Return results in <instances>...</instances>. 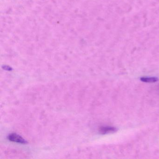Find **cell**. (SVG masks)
<instances>
[{
    "label": "cell",
    "mask_w": 159,
    "mask_h": 159,
    "mask_svg": "<svg viewBox=\"0 0 159 159\" xmlns=\"http://www.w3.org/2000/svg\"><path fill=\"white\" fill-rule=\"evenodd\" d=\"M117 131L116 127L113 126H103L99 129V132L102 134H107L110 133H113Z\"/></svg>",
    "instance_id": "obj_2"
},
{
    "label": "cell",
    "mask_w": 159,
    "mask_h": 159,
    "mask_svg": "<svg viewBox=\"0 0 159 159\" xmlns=\"http://www.w3.org/2000/svg\"><path fill=\"white\" fill-rule=\"evenodd\" d=\"M140 80L145 83H154L158 81V79L155 77H143L140 78Z\"/></svg>",
    "instance_id": "obj_3"
},
{
    "label": "cell",
    "mask_w": 159,
    "mask_h": 159,
    "mask_svg": "<svg viewBox=\"0 0 159 159\" xmlns=\"http://www.w3.org/2000/svg\"><path fill=\"white\" fill-rule=\"evenodd\" d=\"M8 139L10 141L20 143V144H25L27 143L24 138L16 134H12L9 135L8 136Z\"/></svg>",
    "instance_id": "obj_1"
}]
</instances>
